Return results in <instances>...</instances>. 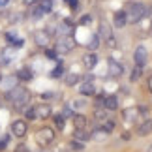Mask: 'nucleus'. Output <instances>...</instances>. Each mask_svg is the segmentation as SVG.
<instances>
[{"label":"nucleus","mask_w":152,"mask_h":152,"mask_svg":"<svg viewBox=\"0 0 152 152\" xmlns=\"http://www.w3.org/2000/svg\"><path fill=\"white\" fill-rule=\"evenodd\" d=\"M148 60V53H147V47L145 45H137L135 51H133V62H135V66H141L145 68V64Z\"/></svg>","instance_id":"6"},{"label":"nucleus","mask_w":152,"mask_h":152,"mask_svg":"<svg viewBox=\"0 0 152 152\" xmlns=\"http://www.w3.org/2000/svg\"><path fill=\"white\" fill-rule=\"evenodd\" d=\"M72 122L75 130H86V126H88V120H86V116L83 113H75L72 116Z\"/></svg>","instance_id":"17"},{"label":"nucleus","mask_w":152,"mask_h":152,"mask_svg":"<svg viewBox=\"0 0 152 152\" xmlns=\"http://www.w3.org/2000/svg\"><path fill=\"white\" fill-rule=\"evenodd\" d=\"M53 124H55V130H64L66 128V118H64L62 113H55L53 115Z\"/></svg>","instance_id":"21"},{"label":"nucleus","mask_w":152,"mask_h":152,"mask_svg":"<svg viewBox=\"0 0 152 152\" xmlns=\"http://www.w3.org/2000/svg\"><path fill=\"white\" fill-rule=\"evenodd\" d=\"M62 115H64V118H72V116H73L75 113L72 111V107H68V105H66V107L62 109Z\"/></svg>","instance_id":"35"},{"label":"nucleus","mask_w":152,"mask_h":152,"mask_svg":"<svg viewBox=\"0 0 152 152\" xmlns=\"http://www.w3.org/2000/svg\"><path fill=\"white\" fill-rule=\"evenodd\" d=\"M105 96H107V94H103V92H102V94H96V100H94L96 109H98V107H103V103H105Z\"/></svg>","instance_id":"30"},{"label":"nucleus","mask_w":152,"mask_h":152,"mask_svg":"<svg viewBox=\"0 0 152 152\" xmlns=\"http://www.w3.org/2000/svg\"><path fill=\"white\" fill-rule=\"evenodd\" d=\"M0 85H2V73H0Z\"/></svg>","instance_id":"43"},{"label":"nucleus","mask_w":152,"mask_h":152,"mask_svg":"<svg viewBox=\"0 0 152 152\" xmlns=\"http://www.w3.org/2000/svg\"><path fill=\"white\" fill-rule=\"evenodd\" d=\"M107 68H109V75H111V77H122V75H124V68H122V64L113 60V58H109Z\"/></svg>","instance_id":"12"},{"label":"nucleus","mask_w":152,"mask_h":152,"mask_svg":"<svg viewBox=\"0 0 152 152\" xmlns=\"http://www.w3.org/2000/svg\"><path fill=\"white\" fill-rule=\"evenodd\" d=\"M17 85H19L17 75H11V77H2V85H0V86H4L6 92H8V90H11V88H15Z\"/></svg>","instance_id":"20"},{"label":"nucleus","mask_w":152,"mask_h":152,"mask_svg":"<svg viewBox=\"0 0 152 152\" xmlns=\"http://www.w3.org/2000/svg\"><path fill=\"white\" fill-rule=\"evenodd\" d=\"M6 100L13 105L15 109L25 111L28 107V103H30V92H28L25 86H19V85H17L15 88H11V90L6 92Z\"/></svg>","instance_id":"1"},{"label":"nucleus","mask_w":152,"mask_h":152,"mask_svg":"<svg viewBox=\"0 0 152 152\" xmlns=\"http://www.w3.org/2000/svg\"><path fill=\"white\" fill-rule=\"evenodd\" d=\"M17 79L19 81H25V83H28V81H32L34 79V72L28 66H25V68H21L19 72H17Z\"/></svg>","instance_id":"19"},{"label":"nucleus","mask_w":152,"mask_h":152,"mask_svg":"<svg viewBox=\"0 0 152 152\" xmlns=\"http://www.w3.org/2000/svg\"><path fill=\"white\" fill-rule=\"evenodd\" d=\"M135 133L139 137H147L152 133V118H145L143 122H139L135 128Z\"/></svg>","instance_id":"10"},{"label":"nucleus","mask_w":152,"mask_h":152,"mask_svg":"<svg viewBox=\"0 0 152 152\" xmlns=\"http://www.w3.org/2000/svg\"><path fill=\"white\" fill-rule=\"evenodd\" d=\"M15 39H17V36H15L13 32H6V42H8L10 45H13V42H15Z\"/></svg>","instance_id":"36"},{"label":"nucleus","mask_w":152,"mask_h":152,"mask_svg":"<svg viewBox=\"0 0 152 152\" xmlns=\"http://www.w3.org/2000/svg\"><path fill=\"white\" fill-rule=\"evenodd\" d=\"M15 152H28V148L25 147V145H19V147L15 148Z\"/></svg>","instance_id":"40"},{"label":"nucleus","mask_w":152,"mask_h":152,"mask_svg":"<svg viewBox=\"0 0 152 152\" xmlns=\"http://www.w3.org/2000/svg\"><path fill=\"white\" fill-rule=\"evenodd\" d=\"M143 113H141V105H135V107H130V109H124L122 111V118L124 122H135L137 118H141Z\"/></svg>","instance_id":"7"},{"label":"nucleus","mask_w":152,"mask_h":152,"mask_svg":"<svg viewBox=\"0 0 152 152\" xmlns=\"http://www.w3.org/2000/svg\"><path fill=\"white\" fill-rule=\"evenodd\" d=\"M126 15H128V23H130V25H135V23H139L147 15V6L143 2H132L128 11H126Z\"/></svg>","instance_id":"2"},{"label":"nucleus","mask_w":152,"mask_h":152,"mask_svg":"<svg viewBox=\"0 0 152 152\" xmlns=\"http://www.w3.org/2000/svg\"><path fill=\"white\" fill-rule=\"evenodd\" d=\"M98 36H100L102 39H105L111 47L115 45V42H113V32H111V26L109 25H105V23H102L100 25V32H98Z\"/></svg>","instance_id":"15"},{"label":"nucleus","mask_w":152,"mask_h":152,"mask_svg":"<svg viewBox=\"0 0 152 152\" xmlns=\"http://www.w3.org/2000/svg\"><path fill=\"white\" fill-rule=\"evenodd\" d=\"M100 128H103V130L107 132V133H113V132L116 130V120H115V116H111V115H109L105 120L100 122Z\"/></svg>","instance_id":"18"},{"label":"nucleus","mask_w":152,"mask_h":152,"mask_svg":"<svg viewBox=\"0 0 152 152\" xmlns=\"http://www.w3.org/2000/svg\"><path fill=\"white\" fill-rule=\"evenodd\" d=\"M64 4H66L69 10H77V6H79V0H64Z\"/></svg>","instance_id":"34"},{"label":"nucleus","mask_w":152,"mask_h":152,"mask_svg":"<svg viewBox=\"0 0 152 152\" xmlns=\"http://www.w3.org/2000/svg\"><path fill=\"white\" fill-rule=\"evenodd\" d=\"M73 47H75V42H73L72 36H60L55 43V49H56L58 55H66V53H69Z\"/></svg>","instance_id":"5"},{"label":"nucleus","mask_w":152,"mask_h":152,"mask_svg":"<svg viewBox=\"0 0 152 152\" xmlns=\"http://www.w3.org/2000/svg\"><path fill=\"white\" fill-rule=\"evenodd\" d=\"M147 152H152V145H150V147H148V148H147Z\"/></svg>","instance_id":"42"},{"label":"nucleus","mask_w":152,"mask_h":152,"mask_svg":"<svg viewBox=\"0 0 152 152\" xmlns=\"http://www.w3.org/2000/svg\"><path fill=\"white\" fill-rule=\"evenodd\" d=\"M38 116H36V107L34 105H28V107L25 109V120L28 122V120H36Z\"/></svg>","instance_id":"27"},{"label":"nucleus","mask_w":152,"mask_h":152,"mask_svg":"<svg viewBox=\"0 0 152 152\" xmlns=\"http://www.w3.org/2000/svg\"><path fill=\"white\" fill-rule=\"evenodd\" d=\"M10 130H11V135L13 137L23 139V137H26V133H28V122L25 118H17V120L11 122Z\"/></svg>","instance_id":"4"},{"label":"nucleus","mask_w":152,"mask_h":152,"mask_svg":"<svg viewBox=\"0 0 152 152\" xmlns=\"http://www.w3.org/2000/svg\"><path fill=\"white\" fill-rule=\"evenodd\" d=\"M120 107V100L116 94H107L105 96V103H103V109H107L109 113H115V111H118Z\"/></svg>","instance_id":"8"},{"label":"nucleus","mask_w":152,"mask_h":152,"mask_svg":"<svg viewBox=\"0 0 152 152\" xmlns=\"http://www.w3.org/2000/svg\"><path fill=\"white\" fill-rule=\"evenodd\" d=\"M55 141V128H49V126H43L36 132V143L39 147H47Z\"/></svg>","instance_id":"3"},{"label":"nucleus","mask_w":152,"mask_h":152,"mask_svg":"<svg viewBox=\"0 0 152 152\" xmlns=\"http://www.w3.org/2000/svg\"><path fill=\"white\" fill-rule=\"evenodd\" d=\"M38 0H25V4H28V6H32V4H36Z\"/></svg>","instance_id":"41"},{"label":"nucleus","mask_w":152,"mask_h":152,"mask_svg":"<svg viewBox=\"0 0 152 152\" xmlns=\"http://www.w3.org/2000/svg\"><path fill=\"white\" fill-rule=\"evenodd\" d=\"M98 55L94 51H90V53H86V55L83 56V66H85V69H94L96 68V64H98Z\"/></svg>","instance_id":"16"},{"label":"nucleus","mask_w":152,"mask_h":152,"mask_svg":"<svg viewBox=\"0 0 152 152\" xmlns=\"http://www.w3.org/2000/svg\"><path fill=\"white\" fill-rule=\"evenodd\" d=\"M85 105H86L85 100H75V102H73V107H75V109H85Z\"/></svg>","instance_id":"37"},{"label":"nucleus","mask_w":152,"mask_h":152,"mask_svg":"<svg viewBox=\"0 0 152 152\" xmlns=\"http://www.w3.org/2000/svg\"><path fill=\"white\" fill-rule=\"evenodd\" d=\"M8 141H10V137H8V135L0 139V150H4V148H6V145H8Z\"/></svg>","instance_id":"38"},{"label":"nucleus","mask_w":152,"mask_h":152,"mask_svg":"<svg viewBox=\"0 0 152 152\" xmlns=\"http://www.w3.org/2000/svg\"><path fill=\"white\" fill-rule=\"evenodd\" d=\"M30 15H32V19H34V21L42 19V17L45 15V13H43V10H42V8H39V6H38V2L30 6Z\"/></svg>","instance_id":"24"},{"label":"nucleus","mask_w":152,"mask_h":152,"mask_svg":"<svg viewBox=\"0 0 152 152\" xmlns=\"http://www.w3.org/2000/svg\"><path fill=\"white\" fill-rule=\"evenodd\" d=\"M79 94L88 98V96H96V85L92 81H81L79 83Z\"/></svg>","instance_id":"9"},{"label":"nucleus","mask_w":152,"mask_h":152,"mask_svg":"<svg viewBox=\"0 0 152 152\" xmlns=\"http://www.w3.org/2000/svg\"><path fill=\"white\" fill-rule=\"evenodd\" d=\"M128 25V15L124 10H118L113 13V26L115 28H124Z\"/></svg>","instance_id":"11"},{"label":"nucleus","mask_w":152,"mask_h":152,"mask_svg":"<svg viewBox=\"0 0 152 152\" xmlns=\"http://www.w3.org/2000/svg\"><path fill=\"white\" fill-rule=\"evenodd\" d=\"M49 39H51V34L47 30H36L34 32V42H36V45H39V47H47Z\"/></svg>","instance_id":"13"},{"label":"nucleus","mask_w":152,"mask_h":152,"mask_svg":"<svg viewBox=\"0 0 152 152\" xmlns=\"http://www.w3.org/2000/svg\"><path fill=\"white\" fill-rule=\"evenodd\" d=\"M147 88H148V92L152 94V75H148V79H147Z\"/></svg>","instance_id":"39"},{"label":"nucleus","mask_w":152,"mask_h":152,"mask_svg":"<svg viewBox=\"0 0 152 152\" xmlns=\"http://www.w3.org/2000/svg\"><path fill=\"white\" fill-rule=\"evenodd\" d=\"M73 139H77V141L81 143H86V141H90V132L88 130H75L73 132Z\"/></svg>","instance_id":"23"},{"label":"nucleus","mask_w":152,"mask_h":152,"mask_svg":"<svg viewBox=\"0 0 152 152\" xmlns=\"http://www.w3.org/2000/svg\"><path fill=\"white\" fill-rule=\"evenodd\" d=\"M100 36H98V34H94V36H92L90 38V43H88V49H96L98 47V45H100Z\"/></svg>","instance_id":"31"},{"label":"nucleus","mask_w":152,"mask_h":152,"mask_svg":"<svg viewBox=\"0 0 152 152\" xmlns=\"http://www.w3.org/2000/svg\"><path fill=\"white\" fill-rule=\"evenodd\" d=\"M81 81H83V77H81L79 73H68L66 77H64V83L68 86H75V85H79Z\"/></svg>","instance_id":"22"},{"label":"nucleus","mask_w":152,"mask_h":152,"mask_svg":"<svg viewBox=\"0 0 152 152\" xmlns=\"http://www.w3.org/2000/svg\"><path fill=\"white\" fill-rule=\"evenodd\" d=\"M45 56H47L49 58V60H56V58H58V53H56V49H45Z\"/></svg>","instance_id":"32"},{"label":"nucleus","mask_w":152,"mask_h":152,"mask_svg":"<svg viewBox=\"0 0 152 152\" xmlns=\"http://www.w3.org/2000/svg\"><path fill=\"white\" fill-rule=\"evenodd\" d=\"M62 75H64V66L62 64H56V68H53L49 72V77H53V79H58V77H62Z\"/></svg>","instance_id":"28"},{"label":"nucleus","mask_w":152,"mask_h":152,"mask_svg":"<svg viewBox=\"0 0 152 152\" xmlns=\"http://www.w3.org/2000/svg\"><path fill=\"white\" fill-rule=\"evenodd\" d=\"M36 107V116L38 118H49V116H53V109H51V105L49 103H38V105H34Z\"/></svg>","instance_id":"14"},{"label":"nucleus","mask_w":152,"mask_h":152,"mask_svg":"<svg viewBox=\"0 0 152 152\" xmlns=\"http://www.w3.org/2000/svg\"><path fill=\"white\" fill-rule=\"evenodd\" d=\"M68 147H69V150H85V143L77 141V139H72L68 143Z\"/></svg>","instance_id":"29"},{"label":"nucleus","mask_w":152,"mask_h":152,"mask_svg":"<svg viewBox=\"0 0 152 152\" xmlns=\"http://www.w3.org/2000/svg\"><path fill=\"white\" fill-rule=\"evenodd\" d=\"M90 23H92V15H88V13L83 15V17L79 19V25H81V26H88Z\"/></svg>","instance_id":"33"},{"label":"nucleus","mask_w":152,"mask_h":152,"mask_svg":"<svg viewBox=\"0 0 152 152\" xmlns=\"http://www.w3.org/2000/svg\"><path fill=\"white\" fill-rule=\"evenodd\" d=\"M38 6L43 10V13L47 15V13L53 11V6H55V4H53V0H38Z\"/></svg>","instance_id":"26"},{"label":"nucleus","mask_w":152,"mask_h":152,"mask_svg":"<svg viewBox=\"0 0 152 152\" xmlns=\"http://www.w3.org/2000/svg\"><path fill=\"white\" fill-rule=\"evenodd\" d=\"M141 75H143V68L141 66H133V69L130 72V81L132 83H137V81L141 79Z\"/></svg>","instance_id":"25"}]
</instances>
